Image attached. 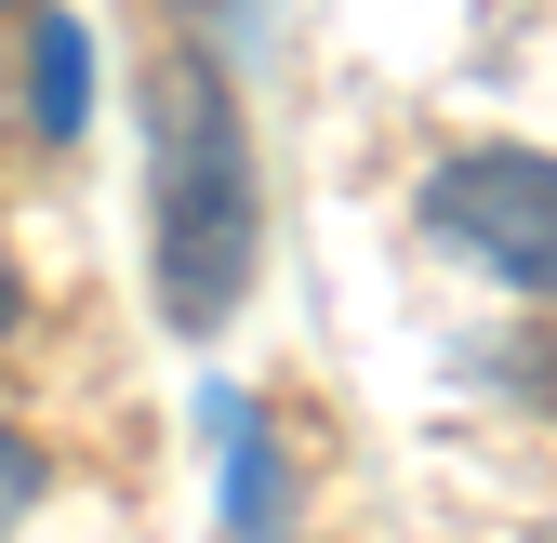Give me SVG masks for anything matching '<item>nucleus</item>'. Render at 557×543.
<instances>
[{
	"instance_id": "nucleus-4",
	"label": "nucleus",
	"mask_w": 557,
	"mask_h": 543,
	"mask_svg": "<svg viewBox=\"0 0 557 543\" xmlns=\"http://www.w3.org/2000/svg\"><path fill=\"white\" fill-rule=\"evenodd\" d=\"M27 504H40V451H27V438H0V543H14Z\"/></svg>"
},
{
	"instance_id": "nucleus-5",
	"label": "nucleus",
	"mask_w": 557,
	"mask_h": 543,
	"mask_svg": "<svg viewBox=\"0 0 557 543\" xmlns=\"http://www.w3.org/2000/svg\"><path fill=\"white\" fill-rule=\"evenodd\" d=\"M0 318H14V279H0Z\"/></svg>"
},
{
	"instance_id": "nucleus-6",
	"label": "nucleus",
	"mask_w": 557,
	"mask_h": 543,
	"mask_svg": "<svg viewBox=\"0 0 557 543\" xmlns=\"http://www.w3.org/2000/svg\"><path fill=\"white\" fill-rule=\"evenodd\" d=\"M531 543H557V530H531Z\"/></svg>"
},
{
	"instance_id": "nucleus-1",
	"label": "nucleus",
	"mask_w": 557,
	"mask_h": 543,
	"mask_svg": "<svg viewBox=\"0 0 557 543\" xmlns=\"http://www.w3.org/2000/svg\"><path fill=\"white\" fill-rule=\"evenodd\" d=\"M252 279V160H239V119L226 93L173 66L160 80V305L186 331H213Z\"/></svg>"
},
{
	"instance_id": "nucleus-2",
	"label": "nucleus",
	"mask_w": 557,
	"mask_h": 543,
	"mask_svg": "<svg viewBox=\"0 0 557 543\" xmlns=\"http://www.w3.org/2000/svg\"><path fill=\"white\" fill-rule=\"evenodd\" d=\"M425 226L505 292H557V160L531 147H465L425 186Z\"/></svg>"
},
{
	"instance_id": "nucleus-3",
	"label": "nucleus",
	"mask_w": 557,
	"mask_h": 543,
	"mask_svg": "<svg viewBox=\"0 0 557 543\" xmlns=\"http://www.w3.org/2000/svg\"><path fill=\"white\" fill-rule=\"evenodd\" d=\"M27 93H40V132L66 147V132H81V106H94V40L66 27V14H53V27L27 40Z\"/></svg>"
}]
</instances>
